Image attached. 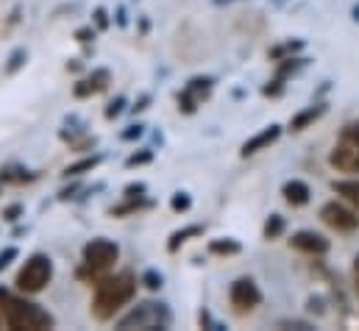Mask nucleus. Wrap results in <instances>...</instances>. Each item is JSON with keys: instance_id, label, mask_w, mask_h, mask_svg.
Listing matches in <instances>:
<instances>
[{"instance_id": "1", "label": "nucleus", "mask_w": 359, "mask_h": 331, "mask_svg": "<svg viewBox=\"0 0 359 331\" xmlns=\"http://www.w3.org/2000/svg\"><path fill=\"white\" fill-rule=\"evenodd\" d=\"M134 295H137V276L134 273H117V276L100 278L95 284V295H92L95 320H111Z\"/></svg>"}, {"instance_id": "2", "label": "nucleus", "mask_w": 359, "mask_h": 331, "mask_svg": "<svg viewBox=\"0 0 359 331\" xmlns=\"http://www.w3.org/2000/svg\"><path fill=\"white\" fill-rule=\"evenodd\" d=\"M0 315L8 329L45 331L56 326V318L48 309H42L39 304L25 301V298H11L6 290H0Z\"/></svg>"}, {"instance_id": "3", "label": "nucleus", "mask_w": 359, "mask_h": 331, "mask_svg": "<svg viewBox=\"0 0 359 331\" xmlns=\"http://www.w3.org/2000/svg\"><path fill=\"white\" fill-rule=\"evenodd\" d=\"M170 323H173V312H170L168 304H162V301H142L128 315H123L117 320V329H170Z\"/></svg>"}, {"instance_id": "4", "label": "nucleus", "mask_w": 359, "mask_h": 331, "mask_svg": "<svg viewBox=\"0 0 359 331\" xmlns=\"http://www.w3.org/2000/svg\"><path fill=\"white\" fill-rule=\"evenodd\" d=\"M50 281H53V259H50L48 253H31V256L25 259V264L20 267L17 278H14L17 290L25 292V295L42 292Z\"/></svg>"}, {"instance_id": "5", "label": "nucleus", "mask_w": 359, "mask_h": 331, "mask_svg": "<svg viewBox=\"0 0 359 331\" xmlns=\"http://www.w3.org/2000/svg\"><path fill=\"white\" fill-rule=\"evenodd\" d=\"M329 165L340 173H359V123L343 128L337 145L329 154Z\"/></svg>"}, {"instance_id": "6", "label": "nucleus", "mask_w": 359, "mask_h": 331, "mask_svg": "<svg viewBox=\"0 0 359 331\" xmlns=\"http://www.w3.org/2000/svg\"><path fill=\"white\" fill-rule=\"evenodd\" d=\"M117 259H120V245L114 240L95 237L84 245V270H90V273H103V270L114 267Z\"/></svg>"}, {"instance_id": "7", "label": "nucleus", "mask_w": 359, "mask_h": 331, "mask_svg": "<svg viewBox=\"0 0 359 331\" xmlns=\"http://www.w3.org/2000/svg\"><path fill=\"white\" fill-rule=\"evenodd\" d=\"M212 86H215V79H209V76H195V79H189L187 86L179 92V112L195 114L198 106L212 95Z\"/></svg>"}, {"instance_id": "8", "label": "nucleus", "mask_w": 359, "mask_h": 331, "mask_svg": "<svg viewBox=\"0 0 359 331\" xmlns=\"http://www.w3.org/2000/svg\"><path fill=\"white\" fill-rule=\"evenodd\" d=\"M320 220H323L329 229H334L337 234H351V231L359 229L357 212H351L348 206H343V203H337V201H329V203L320 209Z\"/></svg>"}, {"instance_id": "9", "label": "nucleus", "mask_w": 359, "mask_h": 331, "mask_svg": "<svg viewBox=\"0 0 359 331\" xmlns=\"http://www.w3.org/2000/svg\"><path fill=\"white\" fill-rule=\"evenodd\" d=\"M229 301L237 312H254L262 304V290L257 287L254 278H237L229 287Z\"/></svg>"}, {"instance_id": "10", "label": "nucleus", "mask_w": 359, "mask_h": 331, "mask_svg": "<svg viewBox=\"0 0 359 331\" xmlns=\"http://www.w3.org/2000/svg\"><path fill=\"white\" fill-rule=\"evenodd\" d=\"M290 245L295 250H301V253H309V256H323L332 248L329 240L323 234H318V231H298V234H292Z\"/></svg>"}, {"instance_id": "11", "label": "nucleus", "mask_w": 359, "mask_h": 331, "mask_svg": "<svg viewBox=\"0 0 359 331\" xmlns=\"http://www.w3.org/2000/svg\"><path fill=\"white\" fill-rule=\"evenodd\" d=\"M278 137H281V126L273 123V126H268V128H262L259 134H254V137L240 148V154H243V156H254V154H259V151H268Z\"/></svg>"}, {"instance_id": "12", "label": "nucleus", "mask_w": 359, "mask_h": 331, "mask_svg": "<svg viewBox=\"0 0 359 331\" xmlns=\"http://www.w3.org/2000/svg\"><path fill=\"white\" fill-rule=\"evenodd\" d=\"M109 70H92L90 76L84 79V81H79L76 86H73V95L76 97H92V95H97V92H103L106 86H109Z\"/></svg>"}, {"instance_id": "13", "label": "nucleus", "mask_w": 359, "mask_h": 331, "mask_svg": "<svg viewBox=\"0 0 359 331\" xmlns=\"http://www.w3.org/2000/svg\"><path fill=\"white\" fill-rule=\"evenodd\" d=\"M281 195H284V201H287V203H292V206H306V203H309L312 189H309L304 181L292 178V181H287V184L281 187Z\"/></svg>"}, {"instance_id": "14", "label": "nucleus", "mask_w": 359, "mask_h": 331, "mask_svg": "<svg viewBox=\"0 0 359 331\" xmlns=\"http://www.w3.org/2000/svg\"><path fill=\"white\" fill-rule=\"evenodd\" d=\"M323 112H326V103H318V106H309V109L298 112V114L290 120V131H304V128L312 126L318 117H323Z\"/></svg>"}, {"instance_id": "15", "label": "nucleus", "mask_w": 359, "mask_h": 331, "mask_svg": "<svg viewBox=\"0 0 359 331\" xmlns=\"http://www.w3.org/2000/svg\"><path fill=\"white\" fill-rule=\"evenodd\" d=\"M100 162H103V154H95V156H87V159H79V162L67 165L62 170V175H65V178H79V175H84V173H92Z\"/></svg>"}, {"instance_id": "16", "label": "nucleus", "mask_w": 359, "mask_h": 331, "mask_svg": "<svg viewBox=\"0 0 359 331\" xmlns=\"http://www.w3.org/2000/svg\"><path fill=\"white\" fill-rule=\"evenodd\" d=\"M201 234H203V226H187V229H179V231H173V234H170V240H168V250H170V253H176L187 240L201 237Z\"/></svg>"}, {"instance_id": "17", "label": "nucleus", "mask_w": 359, "mask_h": 331, "mask_svg": "<svg viewBox=\"0 0 359 331\" xmlns=\"http://www.w3.org/2000/svg\"><path fill=\"white\" fill-rule=\"evenodd\" d=\"M36 173H28L25 167H3L0 170V184H25V181H34Z\"/></svg>"}, {"instance_id": "18", "label": "nucleus", "mask_w": 359, "mask_h": 331, "mask_svg": "<svg viewBox=\"0 0 359 331\" xmlns=\"http://www.w3.org/2000/svg\"><path fill=\"white\" fill-rule=\"evenodd\" d=\"M240 250H243V245L231 237H220V240L209 243V253H215V256H237Z\"/></svg>"}, {"instance_id": "19", "label": "nucleus", "mask_w": 359, "mask_h": 331, "mask_svg": "<svg viewBox=\"0 0 359 331\" xmlns=\"http://www.w3.org/2000/svg\"><path fill=\"white\" fill-rule=\"evenodd\" d=\"M332 189H334L337 195H343L348 203L359 206V181L357 178H351V181H334V184H332Z\"/></svg>"}, {"instance_id": "20", "label": "nucleus", "mask_w": 359, "mask_h": 331, "mask_svg": "<svg viewBox=\"0 0 359 331\" xmlns=\"http://www.w3.org/2000/svg\"><path fill=\"white\" fill-rule=\"evenodd\" d=\"M148 206H151V203L145 201V195H142V198H126V203L114 206L111 215H114V217H123V215H131V212H140V209H148Z\"/></svg>"}, {"instance_id": "21", "label": "nucleus", "mask_w": 359, "mask_h": 331, "mask_svg": "<svg viewBox=\"0 0 359 331\" xmlns=\"http://www.w3.org/2000/svg\"><path fill=\"white\" fill-rule=\"evenodd\" d=\"M25 62H28V50H25V48H17V50L8 56L6 67H3V70H6V76H14V73H17V70H20Z\"/></svg>"}, {"instance_id": "22", "label": "nucleus", "mask_w": 359, "mask_h": 331, "mask_svg": "<svg viewBox=\"0 0 359 331\" xmlns=\"http://www.w3.org/2000/svg\"><path fill=\"white\" fill-rule=\"evenodd\" d=\"M284 234V217L281 215H270L265 223V240H278Z\"/></svg>"}, {"instance_id": "23", "label": "nucleus", "mask_w": 359, "mask_h": 331, "mask_svg": "<svg viewBox=\"0 0 359 331\" xmlns=\"http://www.w3.org/2000/svg\"><path fill=\"white\" fill-rule=\"evenodd\" d=\"M140 284H145L148 290H154V292H156V290H162V287H165V276H162L159 270H154V267H151V270H145V273H142Z\"/></svg>"}, {"instance_id": "24", "label": "nucleus", "mask_w": 359, "mask_h": 331, "mask_svg": "<svg viewBox=\"0 0 359 331\" xmlns=\"http://www.w3.org/2000/svg\"><path fill=\"white\" fill-rule=\"evenodd\" d=\"M170 209L181 215V212H189L192 209V195L189 192H173V198H170Z\"/></svg>"}, {"instance_id": "25", "label": "nucleus", "mask_w": 359, "mask_h": 331, "mask_svg": "<svg viewBox=\"0 0 359 331\" xmlns=\"http://www.w3.org/2000/svg\"><path fill=\"white\" fill-rule=\"evenodd\" d=\"M151 162H154V148H142V151H137L126 159V167H142L151 165Z\"/></svg>"}, {"instance_id": "26", "label": "nucleus", "mask_w": 359, "mask_h": 331, "mask_svg": "<svg viewBox=\"0 0 359 331\" xmlns=\"http://www.w3.org/2000/svg\"><path fill=\"white\" fill-rule=\"evenodd\" d=\"M123 112H126V97H123V95H117V97L106 106V120H117Z\"/></svg>"}, {"instance_id": "27", "label": "nucleus", "mask_w": 359, "mask_h": 331, "mask_svg": "<svg viewBox=\"0 0 359 331\" xmlns=\"http://www.w3.org/2000/svg\"><path fill=\"white\" fill-rule=\"evenodd\" d=\"M140 137H145V126H142V123H134V126H128V128L120 134L123 142H134V140H140Z\"/></svg>"}, {"instance_id": "28", "label": "nucleus", "mask_w": 359, "mask_h": 331, "mask_svg": "<svg viewBox=\"0 0 359 331\" xmlns=\"http://www.w3.org/2000/svg\"><path fill=\"white\" fill-rule=\"evenodd\" d=\"M22 212H25L22 203H8V206L3 209V220H6V223H17V220L22 217Z\"/></svg>"}, {"instance_id": "29", "label": "nucleus", "mask_w": 359, "mask_h": 331, "mask_svg": "<svg viewBox=\"0 0 359 331\" xmlns=\"http://www.w3.org/2000/svg\"><path fill=\"white\" fill-rule=\"evenodd\" d=\"M17 256H20L17 245H6V248L0 250V273H3V270H6V267H8V264L17 259Z\"/></svg>"}, {"instance_id": "30", "label": "nucleus", "mask_w": 359, "mask_h": 331, "mask_svg": "<svg viewBox=\"0 0 359 331\" xmlns=\"http://www.w3.org/2000/svg\"><path fill=\"white\" fill-rule=\"evenodd\" d=\"M301 48H304V42H287V45H281V48L270 50V56H273V59H281L284 53H295V50H301Z\"/></svg>"}, {"instance_id": "31", "label": "nucleus", "mask_w": 359, "mask_h": 331, "mask_svg": "<svg viewBox=\"0 0 359 331\" xmlns=\"http://www.w3.org/2000/svg\"><path fill=\"white\" fill-rule=\"evenodd\" d=\"M123 192H126V198H142V195L148 192V187H145V181H134V184H128Z\"/></svg>"}, {"instance_id": "32", "label": "nucleus", "mask_w": 359, "mask_h": 331, "mask_svg": "<svg viewBox=\"0 0 359 331\" xmlns=\"http://www.w3.org/2000/svg\"><path fill=\"white\" fill-rule=\"evenodd\" d=\"M109 22H111L109 20V11L106 8H95V25L103 31V28H109Z\"/></svg>"}, {"instance_id": "33", "label": "nucleus", "mask_w": 359, "mask_h": 331, "mask_svg": "<svg viewBox=\"0 0 359 331\" xmlns=\"http://www.w3.org/2000/svg\"><path fill=\"white\" fill-rule=\"evenodd\" d=\"M76 39H79V42H84V45H87V42H92V39H95V28H92V25L79 28V31H76Z\"/></svg>"}, {"instance_id": "34", "label": "nucleus", "mask_w": 359, "mask_h": 331, "mask_svg": "<svg viewBox=\"0 0 359 331\" xmlns=\"http://www.w3.org/2000/svg\"><path fill=\"white\" fill-rule=\"evenodd\" d=\"M148 106H151V95L145 92V95H140V100H137V103L131 106V112H134V114H140V112H145Z\"/></svg>"}, {"instance_id": "35", "label": "nucleus", "mask_w": 359, "mask_h": 331, "mask_svg": "<svg viewBox=\"0 0 359 331\" xmlns=\"http://www.w3.org/2000/svg\"><path fill=\"white\" fill-rule=\"evenodd\" d=\"M79 189H81V184H70V187H65V189L59 192V201H70V198H76Z\"/></svg>"}, {"instance_id": "36", "label": "nucleus", "mask_w": 359, "mask_h": 331, "mask_svg": "<svg viewBox=\"0 0 359 331\" xmlns=\"http://www.w3.org/2000/svg\"><path fill=\"white\" fill-rule=\"evenodd\" d=\"M117 25H120V28L128 25V17H126V8H123V6H117Z\"/></svg>"}, {"instance_id": "37", "label": "nucleus", "mask_w": 359, "mask_h": 331, "mask_svg": "<svg viewBox=\"0 0 359 331\" xmlns=\"http://www.w3.org/2000/svg\"><path fill=\"white\" fill-rule=\"evenodd\" d=\"M354 284H357V290H359V256L354 259Z\"/></svg>"}, {"instance_id": "38", "label": "nucleus", "mask_w": 359, "mask_h": 331, "mask_svg": "<svg viewBox=\"0 0 359 331\" xmlns=\"http://www.w3.org/2000/svg\"><path fill=\"white\" fill-rule=\"evenodd\" d=\"M354 20L359 22V6H354Z\"/></svg>"}, {"instance_id": "39", "label": "nucleus", "mask_w": 359, "mask_h": 331, "mask_svg": "<svg viewBox=\"0 0 359 331\" xmlns=\"http://www.w3.org/2000/svg\"><path fill=\"white\" fill-rule=\"evenodd\" d=\"M215 3H226V0H215Z\"/></svg>"}]
</instances>
